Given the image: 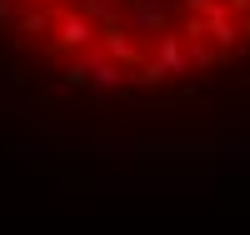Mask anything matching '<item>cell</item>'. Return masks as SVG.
I'll list each match as a JSON object with an SVG mask.
<instances>
[{
    "mask_svg": "<svg viewBox=\"0 0 250 235\" xmlns=\"http://www.w3.org/2000/svg\"><path fill=\"white\" fill-rule=\"evenodd\" d=\"M0 30L75 85L165 90L250 50V0H0Z\"/></svg>",
    "mask_w": 250,
    "mask_h": 235,
    "instance_id": "obj_1",
    "label": "cell"
}]
</instances>
